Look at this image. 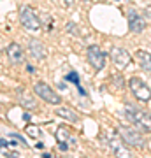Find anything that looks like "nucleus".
Instances as JSON below:
<instances>
[{
    "instance_id": "nucleus-12",
    "label": "nucleus",
    "mask_w": 151,
    "mask_h": 158,
    "mask_svg": "<svg viewBox=\"0 0 151 158\" xmlns=\"http://www.w3.org/2000/svg\"><path fill=\"white\" fill-rule=\"evenodd\" d=\"M135 62L139 63L141 67L144 69V70H148V72H151V55L148 53V51L144 49H139L135 51Z\"/></svg>"
},
{
    "instance_id": "nucleus-21",
    "label": "nucleus",
    "mask_w": 151,
    "mask_h": 158,
    "mask_svg": "<svg viewBox=\"0 0 151 158\" xmlns=\"http://www.w3.org/2000/svg\"><path fill=\"white\" fill-rule=\"evenodd\" d=\"M65 4H67V6H72V4H74V0H65Z\"/></svg>"
},
{
    "instance_id": "nucleus-22",
    "label": "nucleus",
    "mask_w": 151,
    "mask_h": 158,
    "mask_svg": "<svg viewBox=\"0 0 151 158\" xmlns=\"http://www.w3.org/2000/svg\"><path fill=\"white\" fill-rule=\"evenodd\" d=\"M149 116H151V113H149Z\"/></svg>"
},
{
    "instance_id": "nucleus-1",
    "label": "nucleus",
    "mask_w": 151,
    "mask_h": 158,
    "mask_svg": "<svg viewBox=\"0 0 151 158\" xmlns=\"http://www.w3.org/2000/svg\"><path fill=\"white\" fill-rule=\"evenodd\" d=\"M125 116L130 123L134 125L137 130L141 132H151V116L149 113H144L137 109L132 104H125Z\"/></svg>"
},
{
    "instance_id": "nucleus-3",
    "label": "nucleus",
    "mask_w": 151,
    "mask_h": 158,
    "mask_svg": "<svg viewBox=\"0 0 151 158\" xmlns=\"http://www.w3.org/2000/svg\"><path fill=\"white\" fill-rule=\"evenodd\" d=\"M34 91L39 98H42V100L48 102V104H53V106H60V104H62V97L58 95L49 85H46L42 81H39V83L34 85Z\"/></svg>"
},
{
    "instance_id": "nucleus-14",
    "label": "nucleus",
    "mask_w": 151,
    "mask_h": 158,
    "mask_svg": "<svg viewBox=\"0 0 151 158\" xmlns=\"http://www.w3.org/2000/svg\"><path fill=\"white\" fill-rule=\"evenodd\" d=\"M19 104H21L23 107H27V109H35L37 107V102H35L32 97H28V95H23L21 100H19Z\"/></svg>"
},
{
    "instance_id": "nucleus-16",
    "label": "nucleus",
    "mask_w": 151,
    "mask_h": 158,
    "mask_svg": "<svg viewBox=\"0 0 151 158\" xmlns=\"http://www.w3.org/2000/svg\"><path fill=\"white\" fill-rule=\"evenodd\" d=\"M65 30H67L70 35H76V37H79V27L76 25V23H67V25H65Z\"/></svg>"
},
{
    "instance_id": "nucleus-13",
    "label": "nucleus",
    "mask_w": 151,
    "mask_h": 158,
    "mask_svg": "<svg viewBox=\"0 0 151 158\" xmlns=\"http://www.w3.org/2000/svg\"><path fill=\"white\" fill-rule=\"evenodd\" d=\"M56 114H58L60 118L70 121V123H76V121H78V113L70 107H58L56 109Z\"/></svg>"
},
{
    "instance_id": "nucleus-19",
    "label": "nucleus",
    "mask_w": 151,
    "mask_h": 158,
    "mask_svg": "<svg viewBox=\"0 0 151 158\" xmlns=\"http://www.w3.org/2000/svg\"><path fill=\"white\" fill-rule=\"evenodd\" d=\"M60 149H62V151H67V149H69V146L65 144V141H63V142H60Z\"/></svg>"
},
{
    "instance_id": "nucleus-15",
    "label": "nucleus",
    "mask_w": 151,
    "mask_h": 158,
    "mask_svg": "<svg viewBox=\"0 0 151 158\" xmlns=\"http://www.w3.org/2000/svg\"><path fill=\"white\" fill-rule=\"evenodd\" d=\"M56 139H58L60 142L67 141V139H69V130H65L63 127H60V128L56 130Z\"/></svg>"
},
{
    "instance_id": "nucleus-18",
    "label": "nucleus",
    "mask_w": 151,
    "mask_h": 158,
    "mask_svg": "<svg viewBox=\"0 0 151 158\" xmlns=\"http://www.w3.org/2000/svg\"><path fill=\"white\" fill-rule=\"evenodd\" d=\"M144 16H146V18H149V19H151V6L144 7Z\"/></svg>"
},
{
    "instance_id": "nucleus-20",
    "label": "nucleus",
    "mask_w": 151,
    "mask_h": 158,
    "mask_svg": "<svg viewBox=\"0 0 151 158\" xmlns=\"http://www.w3.org/2000/svg\"><path fill=\"white\" fill-rule=\"evenodd\" d=\"M9 144H11V142H7V141H4V139H0V146L4 148V146H9Z\"/></svg>"
},
{
    "instance_id": "nucleus-7",
    "label": "nucleus",
    "mask_w": 151,
    "mask_h": 158,
    "mask_svg": "<svg viewBox=\"0 0 151 158\" xmlns=\"http://www.w3.org/2000/svg\"><path fill=\"white\" fill-rule=\"evenodd\" d=\"M88 62L95 70H102L106 65V55L102 53L99 46H90L88 48Z\"/></svg>"
},
{
    "instance_id": "nucleus-9",
    "label": "nucleus",
    "mask_w": 151,
    "mask_h": 158,
    "mask_svg": "<svg viewBox=\"0 0 151 158\" xmlns=\"http://www.w3.org/2000/svg\"><path fill=\"white\" fill-rule=\"evenodd\" d=\"M107 144H109V148H111L112 151H114V155H118V156H130V151L123 146V142H121V137L120 135L116 137L114 134H109V141H107Z\"/></svg>"
},
{
    "instance_id": "nucleus-17",
    "label": "nucleus",
    "mask_w": 151,
    "mask_h": 158,
    "mask_svg": "<svg viewBox=\"0 0 151 158\" xmlns=\"http://www.w3.org/2000/svg\"><path fill=\"white\" fill-rule=\"evenodd\" d=\"M65 81H74V83H76V86H81V85H79V77H78V74H76V72L67 74V76H65Z\"/></svg>"
},
{
    "instance_id": "nucleus-2",
    "label": "nucleus",
    "mask_w": 151,
    "mask_h": 158,
    "mask_svg": "<svg viewBox=\"0 0 151 158\" xmlns=\"http://www.w3.org/2000/svg\"><path fill=\"white\" fill-rule=\"evenodd\" d=\"M118 135L121 137V141L130 148H135V149H144L146 148V141H144V135L141 134V130L137 128H132V127H125L121 125L118 128Z\"/></svg>"
},
{
    "instance_id": "nucleus-5",
    "label": "nucleus",
    "mask_w": 151,
    "mask_h": 158,
    "mask_svg": "<svg viewBox=\"0 0 151 158\" xmlns=\"http://www.w3.org/2000/svg\"><path fill=\"white\" fill-rule=\"evenodd\" d=\"M128 86H130V91L134 93V97L137 98V100L144 102V104H148V102L151 100V90H149V86L146 85L141 77H132L128 81Z\"/></svg>"
},
{
    "instance_id": "nucleus-11",
    "label": "nucleus",
    "mask_w": 151,
    "mask_h": 158,
    "mask_svg": "<svg viewBox=\"0 0 151 158\" xmlns=\"http://www.w3.org/2000/svg\"><path fill=\"white\" fill-rule=\"evenodd\" d=\"M28 53H30L32 58H35V60H44L46 58L44 44L37 39H30V42H28Z\"/></svg>"
},
{
    "instance_id": "nucleus-4",
    "label": "nucleus",
    "mask_w": 151,
    "mask_h": 158,
    "mask_svg": "<svg viewBox=\"0 0 151 158\" xmlns=\"http://www.w3.org/2000/svg\"><path fill=\"white\" fill-rule=\"evenodd\" d=\"M19 21H21V25L28 32H37V30H40V19L32 7L25 6L19 9Z\"/></svg>"
},
{
    "instance_id": "nucleus-6",
    "label": "nucleus",
    "mask_w": 151,
    "mask_h": 158,
    "mask_svg": "<svg viewBox=\"0 0 151 158\" xmlns=\"http://www.w3.org/2000/svg\"><path fill=\"white\" fill-rule=\"evenodd\" d=\"M111 60L114 63V67L118 70H123L130 65L132 62V56H130V53L125 48H120V46H112L111 48Z\"/></svg>"
},
{
    "instance_id": "nucleus-8",
    "label": "nucleus",
    "mask_w": 151,
    "mask_h": 158,
    "mask_svg": "<svg viewBox=\"0 0 151 158\" xmlns=\"http://www.w3.org/2000/svg\"><path fill=\"white\" fill-rule=\"evenodd\" d=\"M128 30L130 32H134V34H141V32H144L146 28V19L141 16L137 11L134 9H130L128 11Z\"/></svg>"
},
{
    "instance_id": "nucleus-10",
    "label": "nucleus",
    "mask_w": 151,
    "mask_h": 158,
    "mask_svg": "<svg viewBox=\"0 0 151 158\" xmlns=\"http://www.w3.org/2000/svg\"><path fill=\"white\" fill-rule=\"evenodd\" d=\"M7 58H9V62L12 63V65H18V63L23 62V49L21 46L16 44V42H11V44L7 46Z\"/></svg>"
}]
</instances>
